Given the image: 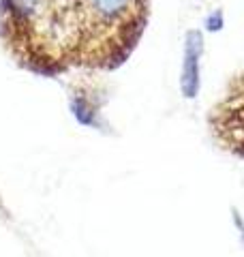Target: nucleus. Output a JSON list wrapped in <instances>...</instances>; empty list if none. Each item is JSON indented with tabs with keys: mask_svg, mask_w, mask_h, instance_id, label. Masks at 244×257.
<instances>
[{
	"mask_svg": "<svg viewBox=\"0 0 244 257\" xmlns=\"http://www.w3.org/2000/svg\"><path fill=\"white\" fill-rule=\"evenodd\" d=\"M203 52L201 32L191 30L184 39L182 69H180V90L186 99H193L199 90V58Z\"/></svg>",
	"mask_w": 244,
	"mask_h": 257,
	"instance_id": "nucleus-1",
	"label": "nucleus"
}]
</instances>
